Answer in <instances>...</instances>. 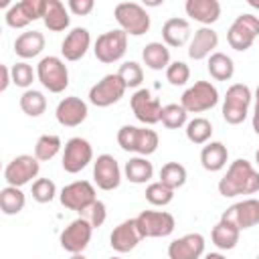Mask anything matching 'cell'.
<instances>
[{
	"label": "cell",
	"mask_w": 259,
	"mask_h": 259,
	"mask_svg": "<svg viewBox=\"0 0 259 259\" xmlns=\"http://www.w3.org/2000/svg\"><path fill=\"white\" fill-rule=\"evenodd\" d=\"M93 180L101 190H115L121 182V170L111 154H101L93 162Z\"/></svg>",
	"instance_id": "cell-18"
},
{
	"label": "cell",
	"mask_w": 259,
	"mask_h": 259,
	"mask_svg": "<svg viewBox=\"0 0 259 259\" xmlns=\"http://www.w3.org/2000/svg\"><path fill=\"white\" fill-rule=\"evenodd\" d=\"M184 10L190 18H194L204 26L217 22L221 16V4L217 0H186Z\"/></svg>",
	"instance_id": "cell-24"
},
{
	"label": "cell",
	"mask_w": 259,
	"mask_h": 259,
	"mask_svg": "<svg viewBox=\"0 0 259 259\" xmlns=\"http://www.w3.org/2000/svg\"><path fill=\"white\" fill-rule=\"evenodd\" d=\"M174 198V190L168 188L166 184H162L160 180L158 182H150L148 188H146V200L154 206H166L170 204Z\"/></svg>",
	"instance_id": "cell-39"
},
{
	"label": "cell",
	"mask_w": 259,
	"mask_h": 259,
	"mask_svg": "<svg viewBox=\"0 0 259 259\" xmlns=\"http://www.w3.org/2000/svg\"><path fill=\"white\" fill-rule=\"evenodd\" d=\"M38 170H40V164L34 156H28V154H20L16 158H12L6 168H4V180L8 182V186H24L28 184L32 178L38 176Z\"/></svg>",
	"instance_id": "cell-12"
},
{
	"label": "cell",
	"mask_w": 259,
	"mask_h": 259,
	"mask_svg": "<svg viewBox=\"0 0 259 259\" xmlns=\"http://www.w3.org/2000/svg\"><path fill=\"white\" fill-rule=\"evenodd\" d=\"M142 241V235L138 231V225H136V219H127L123 223H119L113 231H111V237H109V245L113 251L117 253H127L132 249H136V245Z\"/></svg>",
	"instance_id": "cell-22"
},
{
	"label": "cell",
	"mask_w": 259,
	"mask_h": 259,
	"mask_svg": "<svg viewBox=\"0 0 259 259\" xmlns=\"http://www.w3.org/2000/svg\"><path fill=\"white\" fill-rule=\"evenodd\" d=\"M18 103H20V109L28 117H38L47 109V97L42 95V91H36V89H26L20 95V101Z\"/></svg>",
	"instance_id": "cell-34"
},
{
	"label": "cell",
	"mask_w": 259,
	"mask_h": 259,
	"mask_svg": "<svg viewBox=\"0 0 259 259\" xmlns=\"http://www.w3.org/2000/svg\"><path fill=\"white\" fill-rule=\"evenodd\" d=\"M247 4H249L251 8H255V10H259V0H247Z\"/></svg>",
	"instance_id": "cell-49"
},
{
	"label": "cell",
	"mask_w": 259,
	"mask_h": 259,
	"mask_svg": "<svg viewBox=\"0 0 259 259\" xmlns=\"http://www.w3.org/2000/svg\"><path fill=\"white\" fill-rule=\"evenodd\" d=\"M10 73H12V83L16 87H22V89H28L32 85V81H34V75H36L26 61H20V63L12 65Z\"/></svg>",
	"instance_id": "cell-42"
},
{
	"label": "cell",
	"mask_w": 259,
	"mask_h": 259,
	"mask_svg": "<svg viewBox=\"0 0 259 259\" xmlns=\"http://www.w3.org/2000/svg\"><path fill=\"white\" fill-rule=\"evenodd\" d=\"M79 214H81L93 229H97V227H101V225L105 223V219H107V206H105V202L95 200V202H91L87 208H83Z\"/></svg>",
	"instance_id": "cell-44"
},
{
	"label": "cell",
	"mask_w": 259,
	"mask_h": 259,
	"mask_svg": "<svg viewBox=\"0 0 259 259\" xmlns=\"http://www.w3.org/2000/svg\"><path fill=\"white\" fill-rule=\"evenodd\" d=\"M111 259H121V257H111Z\"/></svg>",
	"instance_id": "cell-52"
},
{
	"label": "cell",
	"mask_w": 259,
	"mask_h": 259,
	"mask_svg": "<svg viewBox=\"0 0 259 259\" xmlns=\"http://www.w3.org/2000/svg\"><path fill=\"white\" fill-rule=\"evenodd\" d=\"M227 158H229V150H227V146L223 142H210L200 152V164L208 172L223 170L227 166Z\"/></svg>",
	"instance_id": "cell-28"
},
{
	"label": "cell",
	"mask_w": 259,
	"mask_h": 259,
	"mask_svg": "<svg viewBox=\"0 0 259 259\" xmlns=\"http://www.w3.org/2000/svg\"><path fill=\"white\" fill-rule=\"evenodd\" d=\"M221 221L235 225L239 231L259 225V200L257 198H245L241 202H235L233 206H229L223 212Z\"/></svg>",
	"instance_id": "cell-17"
},
{
	"label": "cell",
	"mask_w": 259,
	"mask_h": 259,
	"mask_svg": "<svg viewBox=\"0 0 259 259\" xmlns=\"http://www.w3.org/2000/svg\"><path fill=\"white\" fill-rule=\"evenodd\" d=\"M130 105H132V111H134L136 119L142 121L144 125H154L162 117V103L148 89H138L132 95Z\"/></svg>",
	"instance_id": "cell-15"
},
{
	"label": "cell",
	"mask_w": 259,
	"mask_h": 259,
	"mask_svg": "<svg viewBox=\"0 0 259 259\" xmlns=\"http://www.w3.org/2000/svg\"><path fill=\"white\" fill-rule=\"evenodd\" d=\"M36 77L42 83L45 89H49L51 93H63L69 85V71L67 65L63 63V59L59 57H42L36 65Z\"/></svg>",
	"instance_id": "cell-5"
},
{
	"label": "cell",
	"mask_w": 259,
	"mask_h": 259,
	"mask_svg": "<svg viewBox=\"0 0 259 259\" xmlns=\"http://www.w3.org/2000/svg\"><path fill=\"white\" fill-rule=\"evenodd\" d=\"M257 36H259V18L249 12L239 14L227 30V42L231 45V49L239 53L251 49Z\"/></svg>",
	"instance_id": "cell-7"
},
{
	"label": "cell",
	"mask_w": 259,
	"mask_h": 259,
	"mask_svg": "<svg viewBox=\"0 0 259 259\" xmlns=\"http://www.w3.org/2000/svg\"><path fill=\"white\" fill-rule=\"evenodd\" d=\"M239 235H241V231H239L235 225H231V223H227V221H219V223L212 227L210 239H212V243H214L219 249L229 251V249H235V247H237Z\"/></svg>",
	"instance_id": "cell-30"
},
{
	"label": "cell",
	"mask_w": 259,
	"mask_h": 259,
	"mask_svg": "<svg viewBox=\"0 0 259 259\" xmlns=\"http://www.w3.org/2000/svg\"><path fill=\"white\" fill-rule=\"evenodd\" d=\"M162 38L168 47H184L190 38V24L186 18L172 16L162 26Z\"/></svg>",
	"instance_id": "cell-25"
},
{
	"label": "cell",
	"mask_w": 259,
	"mask_h": 259,
	"mask_svg": "<svg viewBox=\"0 0 259 259\" xmlns=\"http://www.w3.org/2000/svg\"><path fill=\"white\" fill-rule=\"evenodd\" d=\"M212 136V123L206 119V117H194L186 123V138L188 142L200 146V144H206Z\"/></svg>",
	"instance_id": "cell-36"
},
{
	"label": "cell",
	"mask_w": 259,
	"mask_h": 259,
	"mask_svg": "<svg viewBox=\"0 0 259 259\" xmlns=\"http://www.w3.org/2000/svg\"><path fill=\"white\" fill-rule=\"evenodd\" d=\"M219 45V34L210 26H200L194 30V36L188 42V57L192 61H202L212 55V51Z\"/></svg>",
	"instance_id": "cell-23"
},
{
	"label": "cell",
	"mask_w": 259,
	"mask_h": 259,
	"mask_svg": "<svg viewBox=\"0 0 259 259\" xmlns=\"http://www.w3.org/2000/svg\"><path fill=\"white\" fill-rule=\"evenodd\" d=\"M45 26L51 32H63L65 28H69L71 16L65 8V4L61 0H47V8H45V16H42Z\"/></svg>",
	"instance_id": "cell-27"
},
{
	"label": "cell",
	"mask_w": 259,
	"mask_h": 259,
	"mask_svg": "<svg viewBox=\"0 0 259 259\" xmlns=\"http://www.w3.org/2000/svg\"><path fill=\"white\" fill-rule=\"evenodd\" d=\"M71 259H87L83 253H75V255H71Z\"/></svg>",
	"instance_id": "cell-50"
},
{
	"label": "cell",
	"mask_w": 259,
	"mask_h": 259,
	"mask_svg": "<svg viewBox=\"0 0 259 259\" xmlns=\"http://www.w3.org/2000/svg\"><path fill=\"white\" fill-rule=\"evenodd\" d=\"M206 69H208V73H210V77L214 81H229L235 75V63L225 53H212L208 57Z\"/></svg>",
	"instance_id": "cell-32"
},
{
	"label": "cell",
	"mask_w": 259,
	"mask_h": 259,
	"mask_svg": "<svg viewBox=\"0 0 259 259\" xmlns=\"http://www.w3.org/2000/svg\"><path fill=\"white\" fill-rule=\"evenodd\" d=\"M93 160V148L85 138H71L63 150V170L69 174L81 172Z\"/></svg>",
	"instance_id": "cell-14"
},
{
	"label": "cell",
	"mask_w": 259,
	"mask_h": 259,
	"mask_svg": "<svg viewBox=\"0 0 259 259\" xmlns=\"http://www.w3.org/2000/svg\"><path fill=\"white\" fill-rule=\"evenodd\" d=\"M0 73H2V83H0V91L8 89V83L12 81V73L8 69V65H0Z\"/></svg>",
	"instance_id": "cell-46"
},
{
	"label": "cell",
	"mask_w": 259,
	"mask_h": 259,
	"mask_svg": "<svg viewBox=\"0 0 259 259\" xmlns=\"http://www.w3.org/2000/svg\"><path fill=\"white\" fill-rule=\"evenodd\" d=\"M42 49H45V36L38 30H26V32L18 34L14 40V53L20 59H32V57L40 55Z\"/></svg>",
	"instance_id": "cell-26"
},
{
	"label": "cell",
	"mask_w": 259,
	"mask_h": 259,
	"mask_svg": "<svg viewBox=\"0 0 259 259\" xmlns=\"http://www.w3.org/2000/svg\"><path fill=\"white\" fill-rule=\"evenodd\" d=\"M125 49H127V34L121 28H115L97 36L93 53L95 59L101 63H115L125 55Z\"/></svg>",
	"instance_id": "cell-9"
},
{
	"label": "cell",
	"mask_w": 259,
	"mask_h": 259,
	"mask_svg": "<svg viewBox=\"0 0 259 259\" xmlns=\"http://www.w3.org/2000/svg\"><path fill=\"white\" fill-rule=\"evenodd\" d=\"M251 89L243 83H235L227 89L225 101H223V117L231 125H239L245 121L251 105Z\"/></svg>",
	"instance_id": "cell-4"
},
{
	"label": "cell",
	"mask_w": 259,
	"mask_h": 259,
	"mask_svg": "<svg viewBox=\"0 0 259 259\" xmlns=\"http://www.w3.org/2000/svg\"><path fill=\"white\" fill-rule=\"evenodd\" d=\"M113 16L125 34L142 36L150 30V14L138 2H119L113 10Z\"/></svg>",
	"instance_id": "cell-3"
},
{
	"label": "cell",
	"mask_w": 259,
	"mask_h": 259,
	"mask_svg": "<svg viewBox=\"0 0 259 259\" xmlns=\"http://www.w3.org/2000/svg\"><path fill=\"white\" fill-rule=\"evenodd\" d=\"M117 144L125 152H136L138 156H150L158 150L160 138L150 127H136V125H121L117 132Z\"/></svg>",
	"instance_id": "cell-2"
},
{
	"label": "cell",
	"mask_w": 259,
	"mask_h": 259,
	"mask_svg": "<svg viewBox=\"0 0 259 259\" xmlns=\"http://www.w3.org/2000/svg\"><path fill=\"white\" fill-rule=\"evenodd\" d=\"M160 182L166 184L172 190L184 186L186 184V168L178 162H166L160 168Z\"/></svg>",
	"instance_id": "cell-37"
},
{
	"label": "cell",
	"mask_w": 259,
	"mask_h": 259,
	"mask_svg": "<svg viewBox=\"0 0 259 259\" xmlns=\"http://www.w3.org/2000/svg\"><path fill=\"white\" fill-rule=\"evenodd\" d=\"M204 253V237L200 233H188L180 239H174L168 245L170 259H200Z\"/></svg>",
	"instance_id": "cell-20"
},
{
	"label": "cell",
	"mask_w": 259,
	"mask_h": 259,
	"mask_svg": "<svg viewBox=\"0 0 259 259\" xmlns=\"http://www.w3.org/2000/svg\"><path fill=\"white\" fill-rule=\"evenodd\" d=\"M257 259H259V255H257Z\"/></svg>",
	"instance_id": "cell-53"
},
{
	"label": "cell",
	"mask_w": 259,
	"mask_h": 259,
	"mask_svg": "<svg viewBox=\"0 0 259 259\" xmlns=\"http://www.w3.org/2000/svg\"><path fill=\"white\" fill-rule=\"evenodd\" d=\"M259 190V172L251 162L237 158L227 168V174L219 180V192L225 198H233L239 194H255Z\"/></svg>",
	"instance_id": "cell-1"
},
{
	"label": "cell",
	"mask_w": 259,
	"mask_h": 259,
	"mask_svg": "<svg viewBox=\"0 0 259 259\" xmlns=\"http://www.w3.org/2000/svg\"><path fill=\"white\" fill-rule=\"evenodd\" d=\"M24 192L18 186H4L0 190V208L4 214H18L24 208Z\"/></svg>",
	"instance_id": "cell-33"
},
{
	"label": "cell",
	"mask_w": 259,
	"mask_h": 259,
	"mask_svg": "<svg viewBox=\"0 0 259 259\" xmlns=\"http://www.w3.org/2000/svg\"><path fill=\"white\" fill-rule=\"evenodd\" d=\"M55 194H57V186L51 178H36L32 182V198L36 202H40V204L51 202L55 198Z\"/></svg>",
	"instance_id": "cell-41"
},
{
	"label": "cell",
	"mask_w": 259,
	"mask_h": 259,
	"mask_svg": "<svg viewBox=\"0 0 259 259\" xmlns=\"http://www.w3.org/2000/svg\"><path fill=\"white\" fill-rule=\"evenodd\" d=\"M136 225L142 239H158V237L172 235L176 221L166 210H142L136 217Z\"/></svg>",
	"instance_id": "cell-8"
},
{
	"label": "cell",
	"mask_w": 259,
	"mask_h": 259,
	"mask_svg": "<svg viewBox=\"0 0 259 259\" xmlns=\"http://www.w3.org/2000/svg\"><path fill=\"white\" fill-rule=\"evenodd\" d=\"M45 8H47V0H20L6 10L4 20L10 28H24L30 22L42 18Z\"/></svg>",
	"instance_id": "cell-11"
},
{
	"label": "cell",
	"mask_w": 259,
	"mask_h": 259,
	"mask_svg": "<svg viewBox=\"0 0 259 259\" xmlns=\"http://www.w3.org/2000/svg\"><path fill=\"white\" fill-rule=\"evenodd\" d=\"M89 45H91L89 30L83 28V26H75L63 38V42H61V55L65 57V61H79V59L85 57Z\"/></svg>",
	"instance_id": "cell-21"
},
{
	"label": "cell",
	"mask_w": 259,
	"mask_h": 259,
	"mask_svg": "<svg viewBox=\"0 0 259 259\" xmlns=\"http://www.w3.org/2000/svg\"><path fill=\"white\" fill-rule=\"evenodd\" d=\"M117 75L121 77V81L125 83V87H138L144 81V71L136 61H125L119 65Z\"/></svg>",
	"instance_id": "cell-40"
},
{
	"label": "cell",
	"mask_w": 259,
	"mask_h": 259,
	"mask_svg": "<svg viewBox=\"0 0 259 259\" xmlns=\"http://www.w3.org/2000/svg\"><path fill=\"white\" fill-rule=\"evenodd\" d=\"M123 172H125V178L130 182H134V184H146L154 176V166H152V162L148 158L136 156V158H130L125 162Z\"/></svg>",
	"instance_id": "cell-29"
},
{
	"label": "cell",
	"mask_w": 259,
	"mask_h": 259,
	"mask_svg": "<svg viewBox=\"0 0 259 259\" xmlns=\"http://www.w3.org/2000/svg\"><path fill=\"white\" fill-rule=\"evenodd\" d=\"M125 89L127 87L121 77L117 73H109L89 89V103H93L95 107H109L123 97Z\"/></svg>",
	"instance_id": "cell-10"
},
{
	"label": "cell",
	"mask_w": 259,
	"mask_h": 259,
	"mask_svg": "<svg viewBox=\"0 0 259 259\" xmlns=\"http://www.w3.org/2000/svg\"><path fill=\"white\" fill-rule=\"evenodd\" d=\"M91 235H93V227L83 217H79V219L71 221L63 229V233L59 237V243L67 253L75 255V253H83L85 251V247L91 241Z\"/></svg>",
	"instance_id": "cell-13"
},
{
	"label": "cell",
	"mask_w": 259,
	"mask_h": 259,
	"mask_svg": "<svg viewBox=\"0 0 259 259\" xmlns=\"http://www.w3.org/2000/svg\"><path fill=\"white\" fill-rule=\"evenodd\" d=\"M253 130L259 136V87L255 89V109H253Z\"/></svg>",
	"instance_id": "cell-47"
},
{
	"label": "cell",
	"mask_w": 259,
	"mask_h": 259,
	"mask_svg": "<svg viewBox=\"0 0 259 259\" xmlns=\"http://www.w3.org/2000/svg\"><path fill=\"white\" fill-rule=\"evenodd\" d=\"M142 59L146 67H150L152 71H162L170 65V51L162 42H148L142 51Z\"/></svg>",
	"instance_id": "cell-31"
},
{
	"label": "cell",
	"mask_w": 259,
	"mask_h": 259,
	"mask_svg": "<svg viewBox=\"0 0 259 259\" xmlns=\"http://www.w3.org/2000/svg\"><path fill=\"white\" fill-rule=\"evenodd\" d=\"M219 103V91L210 81H196L194 85H190L182 97H180V105L188 111V113H202L212 109Z\"/></svg>",
	"instance_id": "cell-6"
},
{
	"label": "cell",
	"mask_w": 259,
	"mask_h": 259,
	"mask_svg": "<svg viewBox=\"0 0 259 259\" xmlns=\"http://www.w3.org/2000/svg\"><path fill=\"white\" fill-rule=\"evenodd\" d=\"M67 6H69V10L73 12V14H77V16H87L91 10H93V0H69L67 2Z\"/></svg>",
	"instance_id": "cell-45"
},
{
	"label": "cell",
	"mask_w": 259,
	"mask_h": 259,
	"mask_svg": "<svg viewBox=\"0 0 259 259\" xmlns=\"http://www.w3.org/2000/svg\"><path fill=\"white\" fill-rule=\"evenodd\" d=\"M190 79V69L184 61H174L168 65L166 69V81L174 87H180V85H186Z\"/></svg>",
	"instance_id": "cell-43"
},
{
	"label": "cell",
	"mask_w": 259,
	"mask_h": 259,
	"mask_svg": "<svg viewBox=\"0 0 259 259\" xmlns=\"http://www.w3.org/2000/svg\"><path fill=\"white\" fill-rule=\"evenodd\" d=\"M61 138L59 136H53V134H45L36 140L34 144V158L38 162H49L53 160L59 152H61Z\"/></svg>",
	"instance_id": "cell-35"
},
{
	"label": "cell",
	"mask_w": 259,
	"mask_h": 259,
	"mask_svg": "<svg viewBox=\"0 0 259 259\" xmlns=\"http://www.w3.org/2000/svg\"><path fill=\"white\" fill-rule=\"evenodd\" d=\"M255 162H257V166H259V150L255 152Z\"/></svg>",
	"instance_id": "cell-51"
},
{
	"label": "cell",
	"mask_w": 259,
	"mask_h": 259,
	"mask_svg": "<svg viewBox=\"0 0 259 259\" xmlns=\"http://www.w3.org/2000/svg\"><path fill=\"white\" fill-rule=\"evenodd\" d=\"M188 111L180 105V103H168L162 107V125L168 127V130H180L182 125H186L188 121Z\"/></svg>",
	"instance_id": "cell-38"
},
{
	"label": "cell",
	"mask_w": 259,
	"mask_h": 259,
	"mask_svg": "<svg viewBox=\"0 0 259 259\" xmlns=\"http://www.w3.org/2000/svg\"><path fill=\"white\" fill-rule=\"evenodd\" d=\"M59 200H61V204H63L65 208L81 212L83 208H87V206H89L91 202H95L97 198H95V188H93L91 182H87V180H75V182L67 184V186L61 190Z\"/></svg>",
	"instance_id": "cell-16"
},
{
	"label": "cell",
	"mask_w": 259,
	"mask_h": 259,
	"mask_svg": "<svg viewBox=\"0 0 259 259\" xmlns=\"http://www.w3.org/2000/svg\"><path fill=\"white\" fill-rule=\"evenodd\" d=\"M87 113H89L87 103L81 97H75V95L61 99L57 109H55V117H57V121L63 127H77V125H81L87 119Z\"/></svg>",
	"instance_id": "cell-19"
},
{
	"label": "cell",
	"mask_w": 259,
	"mask_h": 259,
	"mask_svg": "<svg viewBox=\"0 0 259 259\" xmlns=\"http://www.w3.org/2000/svg\"><path fill=\"white\" fill-rule=\"evenodd\" d=\"M204 259H227V257L221 253H208V255H204Z\"/></svg>",
	"instance_id": "cell-48"
}]
</instances>
